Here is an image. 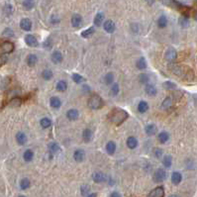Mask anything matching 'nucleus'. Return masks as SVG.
<instances>
[{
  "mask_svg": "<svg viewBox=\"0 0 197 197\" xmlns=\"http://www.w3.org/2000/svg\"><path fill=\"white\" fill-rule=\"evenodd\" d=\"M162 86H164L165 88H166V89H175L176 88V84L174 83V82H171V81H165V83H162Z\"/></svg>",
  "mask_w": 197,
  "mask_h": 197,
  "instance_id": "44",
  "label": "nucleus"
},
{
  "mask_svg": "<svg viewBox=\"0 0 197 197\" xmlns=\"http://www.w3.org/2000/svg\"><path fill=\"white\" fill-rule=\"evenodd\" d=\"M145 131H146V134H147V135L152 136V135H155V133H157V127H155V125H154V124H150V125H148V126L146 127Z\"/></svg>",
  "mask_w": 197,
  "mask_h": 197,
  "instance_id": "24",
  "label": "nucleus"
},
{
  "mask_svg": "<svg viewBox=\"0 0 197 197\" xmlns=\"http://www.w3.org/2000/svg\"><path fill=\"white\" fill-rule=\"evenodd\" d=\"M172 164V159L171 155H165L162 159V165H164L165 168H171Z\"/></svg>",
  "mask_w": 197,
  "mask_h": 197,
  "instance_id": "39",
  "label": "nucleus"
},
{
  "mask_svg": "<svg viewBox=\"0 0 197 197\" xmlns=\"http://www.w3.org/2000/svg\"><path fill=\"white\" fill-rule=\"evenodd\" d=\"M136 66H137V69H139L140 70H143L145 69L146 67H147V60L144 57H141L140 59L137 60V63H136Z\"/></svg>",
  "mask_w": 197,
  "mask_h": 197,
  "instance_id": "19",
  "label": "nucleus"
},
{
  "mask_svg": "<svg viewBox=\"0 0 197 197\" xmlns=\"http://www.w3.org/2000/svg\"><path fill=\"white\" fill-rule=\"evenodd\" d=\"M92 179L95 182L99 183V182L106 180V176H105L102 172H95V174H93V175H92Z\"/></svg>",
  "mask_w": 197,
  "mask_h": 197,
  "instance_id": "18",
  "label": "nucleus"
},
{
  "mask_svg": "<svg viewBox=\"0 0 197 197\" xmlns=\"http://www.w3.org/2000/svg\"><path fill=\"white\" fill-rule=\"evenodd\" d=\"M150 197H164L165 196V190H164V187H162V186H159V187L155 188L152 191L150 192V194H149Z\"/></svg>",
  "mask_w": 197,
  "mask_h": 197,
  "instance_id": "8",
  "label": "nucleus"
},
{
  "mask_svg": "<svg viewBox=\"0 0 197 197\" xmlns=\"http://www.w3.org/2000/svg\"><path fill=\"white\" fill-rule=\"evenodd\" d=\"M89 190H90V188H89V186L88 185H83L82 187H81V194H82L83 196H88L89 194Z\"/></svg>",
  "mask_w": 197,
  "mask_h": 197,
  "instance_id": "48",
  "label": "nucleus"
},
{
  "mask_svg": "<svg viewBox=\"0 0 197 197\" xmlns=\"http://www.w3.org/2000/svg\"><path fill=\"white\" fill-rule=\"evenodd\" d=\"M138 146V140L137 138L135 137H129L127 140V147L131 150H134V149L137 148Z\"/></svg>",
  "mask_w": 197,
  "mask_h": 197,
  "instance_id": "16",
  "label": "nucleus"
},
{
  "mask_svg": "<svg viewBox=\"0 0 197 197\" xmlns=\"http://www.w3.org/2000/svg\"><path fill=\"white\" fill-rule=\"evenodd\" d=\"M0 59H1V66H4L5 63L7 62V56H5L4 54H2Z\"/></svg>",
  "mask_w": 197,
  "mask_h": 197,
  "instance_id": "51",
  "label": "nucleus"
},
{
  "mask_svg": "<svg viewBox=\"0 0 197 197\" xmlns=\"http://www.w3.org/2000/svg\"><path fill=\"white\" fill-rule=\"evenodd\" d=\"M84 158H85V152L83 150H76L73 154V159L74 161L77 162H83Z\"/></svg>",
  "mask_w": 197,
  "mask_h": 197,
  "instance_id": "12",
  "label": "nucleus"
},
{
  "mask_svg": "<svg viewBox=\"0 0 197 197\" xmlns=\"http://www.w3.org/2000/svg\"><path fill=\"white\" fill-rule=\"evenodd\" d=\"M87 105L90 109L98 110V109H101V108L104 106V101L99 95L94 94V95H92V96H90L89 98H88Z\"/></svg>",
  "mask_w": 197,
  "mask_h": 197,
  "instance_id": "3",
  "label": "nucleus"
},
{
  "mask_svg": "<svg viewBox=\"0 0 197 197\" xmlns=\"http://www.w3.org/2000/svg\"><path fill=\"white\" fill-rule=\"evenodd\" d=\"M114 80V74L112 72H108L106 75L104 76V82L106 84H110L113 82Z\"/></svg>",
  "mask_w": 197,
  "mask_h": 197,
  "instance_id": "41",
  "label": "nucleus"
},
{
  "mask_svg": "<svg viewBox=\"0 0 197 197\" xmlns=\"http://www.w3.org/2000/svg\"><path fill=\"white\" fill-rule=\"evenodd\" d=\"M179 25H180L182 28H186V27L189 26V19L186 15H182L180 18H179Z\"/></svg>",
  "mask_w": 197,
  "mask_h": 197,
  "instance_id": "30",
  "label": "nucleus"
},
{
  "mask_svg": "<svg viewBox=\"0 0 197 197\" xmlns=\"http://www.w3.org/2000/svg\"><path fill=\"white\" fill-rule=\"evenodd\" d=\"M22 104V99L20 97H14L9 101V106L11 107H19Z\"/></svg>",
  "mask_w": 197,
  "mask_h": 197,
  "instance_id": "25",
  "label": "nucleus"
},
{
  "mask_svg": "<svg viewBox=\"0 0 197 197\" xmlns=\"http://www.w3.org/2000/svg\"><path fill=\"white\" fill-rule=\"evenodd\" d=\"M139 80H140L141 83H148L149 80H150V77L147 73H142L140 74V76H139Z\"/></svg>",
  "mask_w": 197,
  "mask_h": 197,
  "instance_id": "45",
  "label": "nucleus"
},
{
  "mask_svg": "<svg viewBox=\"0 0 197 197\" xmlns=\"http://www.w3.org/2000/svg\"><path fill=\"white\" fill-rule=\"evenodd\" d=\"M168 69L179 78L184 81H192L194 79V71L185 64L169 63Z\"/></svg>",
  "mask_w": 197,
  "mask_h": 197,
  "instance_id": "1",
  "label": "nucleus"
},
{
  "mask_svg": "<svg viewBox=\"0 0 197 197\" xmlns=\"http://www.w3.org/2000/svg\"><path fill=\"white\" fill-rule=\"evenodd\" d=\"M40 124L43 128L46 129V128H49L51 125H52V121H51L49 118H43L42 120L40 121Z\"/></svg>",
  "mask_w": 197,
  "mask_h": 197,
  "instance_id": "40",
  "label": "nucleus"
},
{
  "mask_svg": "<svg viewBox=\"0 0 197 197\" xmlns=\"http://www.w3.org/2000/svg\"><path fill=\"white\" fill-rule=\"evenodd\" d=\"M30 185H31V182L28 178H23L21 182H20V187H21L22 190H26L30 187Z\"/></svg>",
  "mask_w": 197,
  "mask_h": 197,
  "instance_id": "37",
  "label": "nucleus"
},
{
  "mask_svg": "<svg viewBox=\"0 0 197 197\" xmlns=\"http://www.w3.org/2000/svg\"><path fill=\"white\" fill-rule=\"evenodd\" d=\"M50 104L51 106L53 108H55V109H57V108L60 107V105H62V102H60V99L59 97L57 96H54L50 99Z\"/></svg>",
  "mask_w": 197,
  "mask_h": 197,
  "instance_id": "20",
  "label": "nucleus"
},
{
  "mask_svg": "<svg viewBox=\"0 0 197 197\" xmlns=\"http://www.w3.org/2000/svg\"><path fill=\"white\" fill-rule=\"evenodd\" d=\"M110 196H111V197H114V196H117V197H118V196H121V195L119 194V193H116V192H114V193H112V194H111Z\"/></svg>",
  "mask_w": 197,
  "mask_h": 197,
  "instance_id": "53",
  "label": "nucleus"
},
{
  "mask_svg": "<svg viewBox=\"0 0 197 197\" xmlns=\"http://www.w3.org/2000/svg\"><path fill=\"white\" fill-rule=\"evenodd\" d=\"M78 116H79V113L76 109H69V111L66 112V117H67L69 120L74 121V120H76V119L78 118Z\"/></svg>",
  "mask_w": 197,
  "mask_h": 197,
  "instance_id": "14",
  "label": "nucleus"
},
{
  "mask_svg": "<svg viewBox=\"0 0 197 197\" xmlns=\"http://www.w3.org/2000/svg\"><path fill=\"white\" fill-rule=\"evenodd\" d=\"M14 50V44L9 42V41H6V42H3L1 44V54H10L13 52Z\"/></svg>",
  "mask_w": 197,
  "mask_h": 197,
  "instance_id": "5",
  "label": "nucleus"
},
{
  "mask_svg": "<svg viewBox=\"0 0 197 197\" xmlns=\"http://www.w3.org/2000/svg\"><path fill=\"white\" fill-rule=\"evenodd\" d=\"M37 62H38V57H37L36 55H34V54H31V55H29L28 57H27V63H28L30 66H35Z\"/></svg>",
  "mask_w": 197,
  "mask_h": 197,
  "instance_id": "28",
  "label": "nucleus"
},
{
  "mask_svg": "<svg viewBox=\"0 0 197 197\" xmlns=\"http://www.w3.org/2000/svg\"><path fill=\"white\" fill-rule=\"evenodd\" d=\"M42 76H43V78L45 79V80H50V79L53 77V72H52V70H50V69H46V70H44V71H43V73H42Z\"/></svg>",
  "mask_w": 197,
  "mask_h": 197,
  "instance_id": "42",
  "label": "nucleus"
},
{
  "mask_svg": "<svg viewBox=\"0 0 197 197\" xmlns=\"http://www.w3.org/2000/svg\"><path fill=\"white\" fill-rule=\"evenodd\" d=\"M34 6H35L34 0H24L23 1V7L26 10H31Z\"/></svg>",
  "mask_w": 197,
  "mask_h": 197,
  "instance_id": "36",
  "label": "nucleus"
},
{
  "mask_svg": "<svg viewBox=\"0 0 197 197\" xmlns=\"http://www.w3.org/2000/svg\"><path fill=\"white\" fill-rule=\"evenodd\" d=\"M44 47L47 48V49H50L51 47H52V43H51L50 39H48L45 41V43H44Z\"/></svg>",
  "mask_w": 197,
  "mask_h": 197,
  "instance_id": "52",
  "label": "nucleus"
},
{
  "mask_svg": "<svg viewBox=\"0 0 197 197\" xmlns=\"http://www.w3.org/2000/svg\"><path fill=\"white\" fill-rule=\"evenodd\" d=\"M148 109H149V105L146 101H141V102L139 103L138 111L140 112V113H145V112L148 111Z\"/></svg>",
  "mask_w": 197,
  "mask_h": 197,
  "instance_id": "31",
  "label": "nucleus"
},
{
  "mask_svg": "<svg viewBox=\"0 0 197 197\" xmlns=\"http://www.w3.org/2000/svg\"><path fill=\"white\" fill-rule=\"evenodd\" d=\"M57 91H60V92H63V91H66V88H67V84L66 82L64 80H60L59 81V82L57 83Z\"/></svg>",
  "mask_w": 197,
  "mask_h": 197,
  "instance_id": "32",
  "label": "nucleus"
},
{
  "mask_svg": "<svg viewBox=\"0 0 197 197\" xmlns=\"http://www.w3.org/2000/svg\"><path fill=\"white\" fill-rule=\"evenodd\" d=\"M16 141L20 146H24L27 143V136L23 132H19L16 135Z\"/></svg>",
  "mask_w": 197,
  "mask_h": 197,
  "instance_id": "15",
  "label": "nucleus"
},
{
  "mask_svg": "<svg viewBox=\"0 0 197 197\" xmlns=\"http://www.w3.org/2000/svg\"><path fill=\"white\" fill-rule=\"evenodd\" d=\"M158 25L159 28H165L168 25V18L165 16H161L158 20Z\"/></svg>",
  "mask_w": 197,
  "mask_h": 197,
  "instance_id": "35",
  "label": "nucleus"
},
{
  "mask_svg": "<svg viewBox=\"0 0 197 197\" xmlns=\"http://www.w3.org/2000/svg\"><path fill=\"white\" fill-rule=\"evenodd\" d=\"M103 28L107 33H113L116 27H115V24L112 20H107V21H105L103 24Z\"/></svg>",
  "mask_w": 197,
  "mask_h": 197,
  "instance_id": "9",
  "label": "nucleus"
},
{
  "mask_svg": "<svg viewBox=\"0 0 197 197\" xmlns=\"http://www.w3.org/2000/svg\"><path fill=\"white\" fill-rule=\"evenodd\" d=\"M92 137H93V134H92V131L90 130V129H85V130L83 131V134H82V138L84 142H90L92 140Z\"/></svg>",
  "mask_w": 197,
  "mask_h": 197,
  "instance_id": "21",
  "label": "nucleus"
},
{
  "mask_svg": "<svg viewBox=\"0 0 197 197\" xmlns=\"http://www.w3.org/2000/svg\"><path fill=\"white\" fill-rule=\"evenodd\" d=\"M162 155V151L161 150V149H155V157L161 158Z\"/></svg>",
  "mask_w": 197,
  "mask_h": 197,
  "instance_id": "50",
  "label": "nucleus"
},
{
  "mask_svg": "<svg viewBox=\"0 0 197 197\" xmlns=\"http://www.w3.org/2000/svg\"><path fill=\"white\" fill-rule=\"evenodd\" d=\"M119 85L118 83H114L113 85L111 86V89H110V93L113 95V96H116V95L119 93Z\"/></svg>",
  "mask_w": 197,
  "mask_h": 197,
  "instance_id": "46",
  "label": "nucleus"
},
{
  "mask_svg": "<svg viewBox=\"0 0 197 197\" xmlns=\"http://www.w3.org/2000/svg\"><path fill=\"white\" fill-rule=\"evenodd\" d=\"M3 36H5V37H13V31L11 29H5L4 31H3Z\"/></svg>",
  "mask_w": 197,
  "mask_h": 197,
  "instance_id": "49",
  "label": "nucleus"
},
{
  "mask_svg": "<svg viewBox=\"0 0 197 197\" xmlns=\"http://www.w3.org/2000/svg\"><path fill=\"white\" fill-rule=\"evenodd\" d=\"M146 92H147L148 95H150V96H155L157 94V88L155 87V85H152V84H148L146 86Z\"/></svg>",
  "mask_w": 197,
  "mask_h": 197,
  "instance_id": "26",
  "label": "nucleus"
},
{
  "mask_svg": "<svg viewBox=\"0 0 197 197\" xmlns=\"http://www.w3.org/2000/svg\"><path fill=\"white\" fill-rule=\"evenodd\" d=\"M4 12H5V14L7 15V16L11 15L12 12H13V7L10 4H6L4 6Z\"/></svg>",
  "mask_w": 197,
  "mask_h": 197,
  "instance_id": "47",
  "label": "nucleus"
},
{
  "mask_svg": "<svg viewBox=\"0 0 197 197\" xmlns=\"http://www.w3.org/2000/svg\"><path fill=\"white\" fill-rule=\"evenodd\" d=\"M93 34H94V28H93V27H91V28H89V29L84 30V31L81 33V36H82V38L88 39V38H90Z\"/></svg>",
  "mask_w": 197,
  "mask_h": 197,
  "instance_id": "34",
  "label": "nucleus"
},
{
  "mask_svg": "<svg viewBox=\"0 0 197 197\" xmlns=\"http://www.w3.org/2000/svg\"><path fill=\"white\" fill-rule=\"evenodd\" d=\"M33 157H34V152L31 150L25 151V152H24V155H23V158L26 162H31L33 159Z\"/></svg>",
  "mask_w": 197,
  "mask_h": 197,
  "instance_id": "38",
  "label": "nucleus"
},
{
  "mask_svg": "<svg viewBox=\"0 0 197 197\" xmlns=\"http://www.w3.org/2000/svg\"><path fill=\"white\" fill-rule=\"evenodd\" d=\"M25 42L29 47H32V48L39 46L38 41H37V39L35 38V36H33V35H27L25 37Z\"/></svg>",
  "mask_w": 197,
  "mask_h": 197,
  "instance_id": "7",
  "label": "nucleus"
},
{
  "mask_svg": "<svg viewBox=\"0 0 197 197\" xmlns=\"http://www.w3.org/2000/svg\"><path fill=\"white\" fill-rule=\"evenodd\" d=\"M20 27H21V29L24 30V31H30L32 29V22L29 19L24 18L20 22Z\"/></svg>",
  "mask_w": 197,
  "mask_h": 197,
  "instance_id": "11",
  "label": "nucleus"
},
{
  "mask_svg": "<svg viewBox=\"0 0 197 197\" xmlns=\"http://www.w3.org/2000/svg\"><path fill=\"white\" fill-rule=\"evenodd\" d=\"M194 19H195V20H196V21H197V12H196V13H195V14H194Z\"/></svg>",
  "mask_w": 197,
  "mask_h": 197,
  "instance_id": "54",
  "label": "nucleus"
},
{
  "mask_svg": "<svg viewBox=\"0 0 197 197\" xmlns=\"http://www.w3.org/2000/svg\"><path fill=\"white\" fill-rule=\"evenodd\" d=\"M72 80L75 83H81V82H83V81H84V78L78 73H73L72 74Z\"/></svg>",
  "mask_w": 197,
  "mask_h": 197,
  "instance_id": "43",
  "label": "nucleus"
},
{
  "mask_svg": "<svg viewBox=\"0 0 197 197\" xmlns=\"http://www.w3.org/2000/svg\"><path fill=\"white\" fill-rule=\"evenodd\" d=\"M158 139H159V143H162V144H165V143H166L168 141V139H169V135L168 132H161V133L159 134L158 136Z\"/></svg>",
  "mask_w": 197,
  "mask_h": 197,
  "instance_id": "23",
  "label": "nucleus"
},
{
  "mask_svg": "<svg viewBox=\"0 0 197 197\" xmlns=\"http://www.w3.org/2000/svg\"><path fill=\"white\" fill-rule=\"evenodd\" d=\"M106 151L109 155H113L116 151V144L114 142H108L106 145Z\"/></svg>",
  "mask_w": 197,
  "mask_h": 197,
  "instance_id": "27",
  "label": "nucleus"
},
{
  "mask_svg": "<svg viewBox=\"0 0 197 197\" xmlns=\"http://www.w3.org/2000/svg\"><path fill=\"white\" fill-rule=\"evenodd\" d=\"M172 105H174V100H172V98L166 97L164 100V102H162V108H164V109H169Z\"/></svg>",
  "mask_w": 197,
  "mask_h": 197,
  "instance_id": "29",
  "label": "nucleus"
},
{
  "mask_svg": "<svg viewBox=\"0 0 197 197\" xmlns=\"http://www.w3.org/2000/svg\"><path fill=\"white\" fill-rule=\"evenodd\" d=\"M181 179H182V175L181 174H179L178 171H174V172H172V174H171V181L175 185H177L180 183L181 181Z\"/></svg>",
  "mask_w": 197,
  "mask_h": 197,
  "instance_id": "17",
  "label": "nucleus"
},
{
  "mask_svg": "<svg viewBox=\"0 0 197 197\" xmlns=\"http://www.w3.org/2000/svg\"><path fill=\"white\" fill-rule=\"evenodd\" d=\"M62 60H63V55H62V53L59 52V51H56V52H54L52 54V62L54 63H62Z\"/></svg>",
  "mask_w": 197,
  "mask_h": 197,
  "instance_id": "13",
  "label": "nucleus"
},
{
  "mask_svg": "<svg viewBox=\"0 0 197 197\" xmlns=\"http://www.w3.org/2000/svg\"><path fill=\"white\" fill-rule=\"evenodd\" d=\"M166 178V172L165 169L159 168L154 174V180L155 182H162Z\"/></svg>",
  "mask_w": 197,
  "mask_h": 197,
  "instance_id": "4",
  "label": "nucleus"
},
{
  "mask_svg": "<svg viewBox=\"0 0 197 197\" xmlns=\"http://www.w3.org/2000/svg\"><path fill=\"white\" fill-rule=\"evenodd\" d=\"M104 20V14L103 13H97L96 16L94 17V20H93V23L95 26H101V24H102Z\"/></svg>",
  "mask_w": 197,
  "mask_h": 197,
  "instance_id": "22",
  "label": "nucleus"
},
{
  "mask_svg": "<svg viewBox=\"0 0 197 197\" xmlns=\"http://www.w3.org/2000/svg\"><path fill=\"white\" fill-rule=\"evenodd\" d=\"M49 151L52 155L57 154V152H60V147L57 143H51L49 145Z\"/></svg>",
  "mask_w": 197,
  "mask_h": 197,
  "instance_id": "33",
  "label": "nucleus"
},
{
  "mask_svg": "<svg viewBox=\"0 0 197 197\" xmlns=\"http://www.w3.org/2000/svg\"><path fill=\"white\" fill-rule=\"evenodd\" d=\"M128 117H129L128 112L125 111L124 109H121V108H113L109 113V115H108L109 120L113 124L117 125V126L121 125L124 121H126V119Z\"/></svg>",
  "mask_w": 197,
  "mask_h": 197,
  "instance_id": "2",
  "label": "nucleus"
},
{
  "mask_svg": "<svg viewBox=\"0 0 197 197\" xmlns=\"http://www.w3.org/2000/svg\"><path fill=\"white\" fill-rule=\"evenodd\" d=\"M81 23H82V17L78 14H74L71 17V25H72L74 28H78L81 26Z\"/></svg>",
  "mask_w": 197,
  "mask_h": 197,
  "instance_id": "10",
  "label": "nucleus"
},
{
  "mask_svg": "<svg viewBox=\"0 0 197 197\" xmlns=\"http://www.w3.org/2000/svg\"><path fill=\"white\" fill-rule=\"evenodd\" d=\"M176 57H177V53H176L175 49H174V48H169L165 54V59L168 62H174L176 59Z\"/></svg>",
  "mask_w": 197,
  "mask_h": 197,
  "instance_id": "6",
  "label": "nucleus"
}]
</instances>
